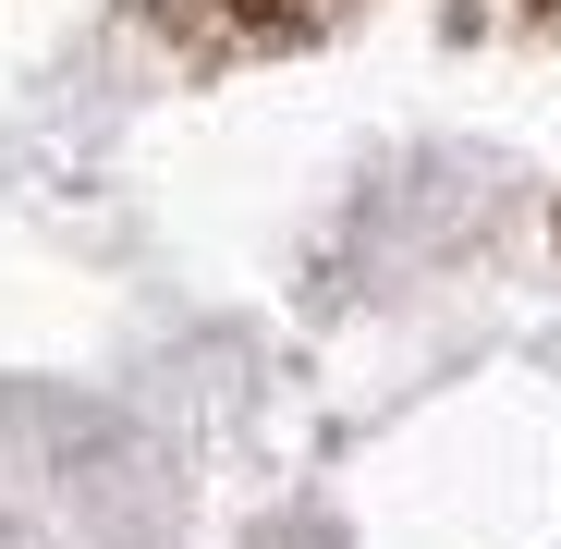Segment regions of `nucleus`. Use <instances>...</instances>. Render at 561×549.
Segmentation results:
<instances>
[{"label": "nucleus", "mask_w": 561, "mask_h": 549, "mask_svg": "<svg viewBox=\"0 0 561 549\" xmlns=\"http://www.w3.org/2000/svg\"><path fill=\"white\" fill-rule=\"evenodd\" d=\"M171 25H208V37H294V25H318L330 0H159Z\"/></svg>", "instance_id": "obj_1"}]
</instances>
